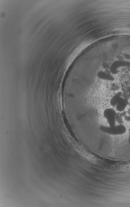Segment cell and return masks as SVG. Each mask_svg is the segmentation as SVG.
Segmentation results:
<instances>
[{
  "label": "cell",
  "instance_id": "obj_1",
  "mask_svg": "<svg viewBox=\"0 0 130 207\" xmlns=\"http://www.w3.org/2000/svg\"><path fill=\"white\" fill-rule=\"evenodd\" d=\"M99 129L103 133L111 135H121L127 132L125 126L121 124L113 127L107 126L101 124L99 126Z\"/></svg>",
  "mask_w": 130,
  "mask_h": 207
},
{
  "label": "cell",
  "instance_id": "obj_2",
  "mask_svg": "<svg viewBox=\"0 0 130 207\" xmlns=\"http://www.w3.org/2000/svg\"><path fill=\"white\" fill-rule=\"evenodd\" d=\"M104 117L107 120L109 126L113 127L116 125L117 113L112 108H107L103 111Z\"/></svg>",
  "mask_w": 130,
  "mask_h": 207
},
{
  "label": "cell",
  "instance_id": "obj_3",
  "mask_svg": "<svg viewBox=\"0 0 130 207\" xmlns=\"http://www.w3.org/2000/svg\"><path fill=\"white\" fill-rule=\"evenodd\" d=\"M128 104V101L127 98L122 97L115 106L117 110L119 112H123L125 110Z\"/></svg>",
  "mask_w": 130,
  "mask_h": 207
},
{
  "label": "cell",
  "instance_id": "obj_4",
  "mask_svg": "<svg viewBox=\"0 0 130 207\" xmlns=\"http://www.w3.org/2000/svg\"><path fill=\"white\" fill-rule=\"evenodd\" d=\"M123 92L122 91H119L112 97L110 100V104L112 107H115L117 103L120 100L121 98L122 97Z\"/></svg>",
  "mask_w": 130,
  "mask_h": 207
},
{
  "label": "cell",
  "instance_id": "obj_5",
  "mask_svg": "<svg viewBox=\"0 0 130 207\" xmlns=\"http://www.w3.org/2000/svg\"><path fill=\"white\" fill-rule=\"evenodd\" d=\"M127 92H128V96H129L130 98V84L127 87Z\"/></svg>",
  "mask_w": 130,
  "mask_h": 207
},
{
  "label": "cell",
  "instance_id": "obj_6",
  "mask_svg": "<svg viewBox=\"0 0 130 207\" xmlns=\"http://www.w3.org/2000/svg\"><path fill=\"white\" fill-rule=\"evenodd\" d=\"M128 142L130 145V126L129 128V137H128Z\"/></svg>",
  "mask_w": 130,
  "mask_h": 207
},
{
  "label": "cell",
  "instance_id": "obj_7",
  "mask_svg": "<svg viewBox=\"0 0 130 207\" xmlns=\"http://www.w3.org/2000/svg\"><path fill=\"white\" fill-rule=\"evenodd\" d=\"M127 120L130 122V116H128L127 118Z\"/></svg>",
  "mask_w": 130,
  "mask_h": 207
}]
</instances>
